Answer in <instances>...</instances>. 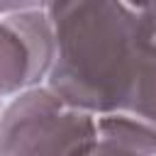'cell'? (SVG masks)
<instances>
[{"instance_id":"cell-1","label":"cell","mask_w":156,"mask_h":156,"mask_svg":"<svg viewBox=\"0 0 156 156\" xmlns=\"http://www.w3.org/2000/svg\"><path fill=\"white\" fill-rule=\"evenodd\" d=\"M54 61L49 90L107 117L127 115L156 129V49L127 2H49Z\"/></svg>"},{"instance_id":"cell-2","label":"cell","mask_w":156,"mask_h":156,"mask_svg":"<svg viewBox=\"0 0 156 156\" xmlns=\"http://www.w3.org/2000/svg\"><path fill=\"white\" fill-rule=\"evenodd\" d=\"M98 119L49 88L20 95L0 117V156H88Z\"/></svg>"},{"instance_id":"cell-3","label":"cell","mask_w":156,"mask_h":156,"mask_svg":"<svg viewBox=\"0 0 156 156\" xmlns=\"http://www.w3.org/2000/svg\"><path fill=\"white\" fill-rule=\"evenodd\" d=\"M54 61V29L46 5L24 2L0 20V95L15 93L49 76Z\"/></svg>"},{"instance_id":"cell-4","label":"cell","mask_w":156,"mask_h":156,"mask_svg":"<svg viewBox=\"0 0 156 156\" xmlns=\"http://www.w3.org/2000/svg\"><path fill=\"white\" fill-rule=\"evenodd\" d=\"M88 156H156V129L127 117H98V139Z\"/></svg>"},{"instance_id":"cell-5","label":"cell","mask_w":156,"mask_h":156,"mask_svg":"<svg viewBox=\"0 0 156 156\" xmlns=\"http://www.w3.org/2000/svg\"><path fill=\"white\" fill-rule=\"evenodd\" d=\"M139 22H141V29L146 34V41L156 49V2H141V5H132Z\"/></svg>"}]
</instances>
